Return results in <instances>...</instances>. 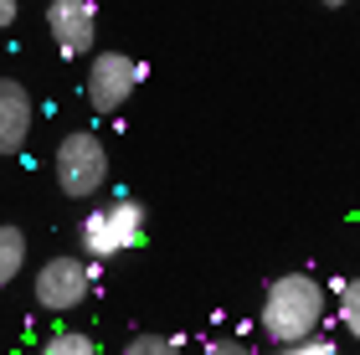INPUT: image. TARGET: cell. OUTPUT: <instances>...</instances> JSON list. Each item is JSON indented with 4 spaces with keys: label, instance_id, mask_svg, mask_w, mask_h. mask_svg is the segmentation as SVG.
<instances>
[{
    "label": "cell",
    "instance_id": "cell-6",
    "mask_svg": "<svg viewBox=\"0 0 360 355\" xmlns=\"http://www.w3.org/2000/svg\"><path fill=\"white\" fill-rule=\"evenodd\" d=\"M46 31H52L62 57H88L93 41H98L93 0H52V6H46Z\"/></svg>",
    "mask_w": 360,
    "mask_h": 355
},
{
    "label": "cell",
    "instance_id": "cell-5",
    "mask_svg": "<svg viewBox=\"0 0 360 355\" xmlns=\"http://www.w3.org/2000/svg\"><path fill=\"white\" fill-rule=\"evenodd\" d=\"M93 278L98 273L83 263V257H46L41 273H37V304L52 309V314H68V309H77V304L88 299Z\"/></svg>",
    "mask_w": 360,
    "mask_h": 355
},
{
    "label": "cell",
    "instance_id": "cell-1",
    "mask_svg": "<svg viewBox=\"0 0 360 355\" xmlns=\"http://www.w3.org/2000/svg\"><path fill=\"white\" fill-rule=\"evenodd\" d=\"M263 335L278 350H293L304 335H314L324 325V288L309 273H283V278L268 283L263 294Z\"/></svg>",
    "mask_w": 360,
    "mask_h": 355
},
{
    "label": "cell",
    "instance_id": "cell-4",
    "mask_svg": "<svg viewBox=\"0 0 360 355\" xmlns=\"http://www.w3.org/2000/svg\"><path fill=\"white\" fill-rule=\"evenodd\" d=\"M134 88H139V62L134 57L93 52V62H88V103H93V114H119Z\"/></svg>",
    "mask_w": 360,
    "mask_h": 355
},
{
    "label": "cell",
    "instance_id": "cell-9",
    "mask_svg": "<svg viewBox=\"0 0 360 355\" xmlns=\"http://www.w3.org/2000/svg\"><path fill=\"white\" fill-rule=\"evenodd\" d=\"M98 340L93 335H77V330H62V335H46V355H93Z\"/></svg>",
    "mask_w": 360,
    "mask_h": 355
},
{
    "label": "cell",
    "instance_id": "cell-13",
    "mask_svg": "<svg viewBox=\"0 0 360 355\" xmlns=\"http://www.w3.org/2000/svg\"><path fill=\"white\" fill-rule=\"evenodd\" d=\"M206 350L211 355H242L248 345H242V340H206Z\"/></svg>",
    "mask_w": 360,
    "mask_h": 355
},
{
    "label": "cell",
    "instance_id": "cell-10",
    "mask_svg": "<svg viewBox=\"0 0 360 355\" xmlns=\"http://www.w3.org/2000/svg\"><path fill=\"white\" fill-rule=\"evenodd\" d=\"M340 325L350 330V340H360V278L340 288Z\"/></svg>",
    "mask_w": 360,
    "mask_h": 355
},
{
    "label": "cell",
    "instance_id": "cell-3",
    "mask_svg": "<svg viewBox=\"0 0 360 355\" xmlns=\"http://www.w3.org/2000/svg\"><path fill=\"white\" fill-rule=\"evenodd\" d=\"M77 237H83V247H88L93 263L119 257V252H129L144 237V206L129 201V196L108 201V206H93V212L83 217V232H77Z\"/></svg>",
    "mask_w": 360,
    "mask_h": 355
},
{
    "label": "cell",
    "instance_id": "cell-2",
    "mask_svg": "<svg viewBox=\"0 0 360 355\" xmlns=\"http://www.w3.org/2000/svg\"><path fill=\"white\" fill-rule=\"evenodd\" d=\"M57 186H62V196H72V201H88L103 191L108 181V144L93 134V129H72L68 139L57 144Z\"/></svg>",
    "mask_w": 360,
    "mask_h": 355
},
{
    "label": "cell",
    "instance_id": "cell-12",
    "mask_svg": "<svg viewBox=\"0 0 360 355\" xmlns=\"http://www.w3.org/2000/svg\"><path fill=\"white\" fill-rule=\"evenodd\" d=\"M293 355H335V340H324V335L314 330V335H304V340L293 345Z\"/></svg>",
    "mask_w": 360,
    "mask_h": 355
},
{
    "label": "cell",
    "instance_id": "cell-8",
    "mask_svg": "<svg viewBox=\"0 0 360 355\" xmlns=\"http://www.w3.org/2000/svg\"><path fill=\"white\" fill-rule=\"evenodd\" d=\"M26 268V232L21 227H0V288H11Z\"/></svg>",
    "mask_w": 360,
    "mask_h": 355
},
{
    "label": "cell",
    "instance_id": "cell-11",
    "mask_svg": "<svg viewBox=\"0 0 360 355\" xmlns=\"http://www.w3.org/2000/svg\"><path fill=\"white\" fill-rule=\"evenodd\" d=\"M180 350V335H134L129 340V355H170Z\"/></svg>",
    "mask_w": 360,
    "mask_h": 355
},
{
    "label": "cell",
    "instance_id": "cell-7",
    "mask_svg": "<svg viewBox=\"0 0 360 355\" xmlns=\"http://www.w3.org/2000/svg\"><path fill=\"white\" fill-rule=\"evenodd\" d=\"M31 93L15 83V77H0V155H21L31 139Z\"/></svg>",
    "mask_w": 360,
    "mask_h": 355
},
{
    "label": "cell",
    "instance_id": "cell-15",
    "mask_svg": "<svg viewBox=\"0 0 360 355\" xmlns=\"http://www.w3.org/2000/svg\"><path fill=\"white\" fill-rule=\"evenodd\" d=\"M324 6H345V0H324Z\"/></svg>",
    "mask_w": 360,
    "mask_h": 355
},
{
    "label": "cell",
    "instance_id": "cell-14",
    "mask_svg": "<svg viewBox=\"0 0 360 355\" xmlns=\"http://www.w3.org/2000/svg\"><path fill=\"white\" fill-rule=\"evenodd\" d=\"M15 21V0H0V31H6Z\"/></svg>",
    "mask_w": 360,
    "mask_h": 355
}]
</instances>
